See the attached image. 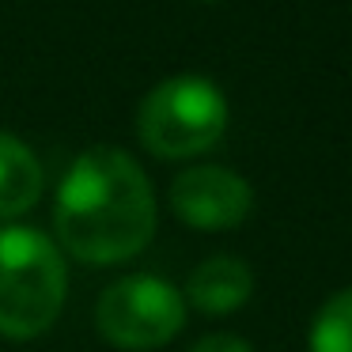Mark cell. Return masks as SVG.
I'll list each match as a JSON object with an SVG mask.
<instances>
[{
	"instance_id": "7",
	"label": "cell",
	"mask_w": 352,
	"mask_h": 352,
	"mask_svg": "<svg viewBox=\"0 0 352 352\" xmlns=\"http://www.w3.org/2000/svg\"><path fill=\"white\" fill-rule=\"evenodd\" d=\"M42 163L31 152V144L16 137V133L0 129V220L23 216L27 208L38 205L42 197Z\"/></svg>"
},
{
	"instance_id": "5",
	"label": "cell",
	"mask_w": 352,
	"mask_h": 352,
	"mask_svg": "<svg viewBox=\"0 0 352 352\" xmlns=\"http://www.w3.org/2000/svg\"><path fill=\"white\" fill-rule=\"evenodd\" d=\"M170 208L186 228L231 231L254 212V186L231 167L197 163L170 182Z\"/></svg>"
},
{
	"instance_id": "3",
	"label": "cell",
	"mask_w": 352,
	"mask_h": 352,
	"mask_svg": "<svg viewBox=\"0 0 352 352\" xmlns=\"http://www.w3.org/2000/svg\"><path fill=\"white\" fill-rule=\"evenodd\" d=\"M228 95L197 72L155 84L137 107V137L160 160H193L228 133Z\"/></svg>"
},
{
	"instance_id": "9",
	"label": "cell",
	"mask_w": 352,
	"mask_h": 352,
	"mask_svg": "<svg viewBox=\"0 0 352 352\" xmlns=\"http://www.w3.org/2000/svg\"><path fill=\"white\" fill-rule=\"evenodd\" d=\"M190 352H254V349H250V341L239 337V333H208V337H201Z\"/></svg>"
},
{
	"instance_id": "2",
	"label": "cell",
	"mask_w": 352,
	"mask_h": 352,
	"mask_svg": "<svg viewBox=\"0 0 352 352\" xmlns=\"http://www.w3.org/2000/svg\"><path fill=\"white\" fill-rule=\"evenodd\" d=\"M69 292L65 254L23 223L0 228V333L31 341L57 322Z\"/></svg>"
},
{
	"instance_id": "6",
	"label": "cell",
	"mask_w": 352,
	"mask_h": 352,
	"mask_svg": "<svg viewBox=\"0 0 352 352\" xmlns=\"http://www.w3.org/2000/svg\"><path fill=\"white\" fill-rule=\"evenodd\" d=\"M254 296V269L235 254H212L186 280V299L201 314H231Z\"/></svg>"
},
{
	"instance_id": "4",
	"label": "cell",
	"mask_w": 352,
	"mask_h": 352,
	"mask_svg": "<svg viewBox=\"0 0 352 352\" xmlns=\"http://www.w3.org/2000/svg\"><path fill=\"white\" fill-rule=\"evenodd\" d=\"M95 326L114 349H160L186 326V296L170 280L152 273L122 276L95 303Z\"/></svg>"
},
{
	"instance_id": "8",
	"label": "cell",
	"mask_w": 352,
	"mask_h": 352,
	"mask_svg": "<svg viewBox=\"0 0 352 352\" xmlns=\"http://www.w3.org/2000/svg\"><path fill=\"white\" fill-rule=\"evenodd\" d=\"M311 352H352V288H341L318 307L307 333Z\"/></svg>"
},
{
	"instance_id": "1",
	"label": "cell",
	"mask_w": 352,
	"mask_h": 352,
	"mask_svg": "<svg viewBox=\"0 0 352 352\" xmlns=\"http://www.w3.org/2000/svg\"><path fill=\"white\" fill-rule=\"evenodd\" d=\"M61 250L87 265L129 261L155 235V190L125 148L95 144L69 163L54 201Z\"/></svg>"
}]
</instances>
